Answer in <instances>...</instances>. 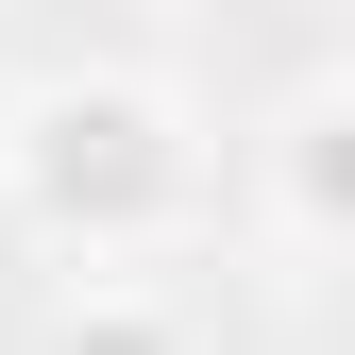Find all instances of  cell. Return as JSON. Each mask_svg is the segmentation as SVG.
Here are the masks:
<instances>
[{
  "mask_svg": "<svg viewBox=\"0 0 355 355\" xmlns=\"http://www.w3.org/2000/svg\"><path fill=\"white\" fill-rule=\"evenodd\" d=\"M271 220L322 237V254H355V85H304L271 119Z\"/></svg>",
  "mask_w": 355,
  "mask_h": 355,
  "instance_id": "7a4b0ae2",
  "label": "cell"
},
{
  "mask_svg": "<svg viewBox=\"0 0 355 355\" xmlns=\"http://www.w3.org/2000/svg\"><path fill=\"white\" fill-rule=\"evenodd\" d=\"M34 355H203L169 304H136V288H85V304H51L34 322Z\"/></svg>",
  "mask_w": 355,
  "mask_h": 355,
  "instance_id": "3957f363",
  "label": "cell"
},
{
  "mask_svg": "<svg viewBox=\"0 0 355 355\" xmlns=\"http://www.w3.org/2000/svg\"><path fill=\"white\" fill-rule=\"evenodd\" d=\"M203 203V136L153 68H34L0 102V220H34L51 254H136Z\"/></svg>",
  "mask_w": 355,
  "mask_h": 355,
  "instance_id": "6da1fadb",
  "label": "cell"
}]
</instances>
